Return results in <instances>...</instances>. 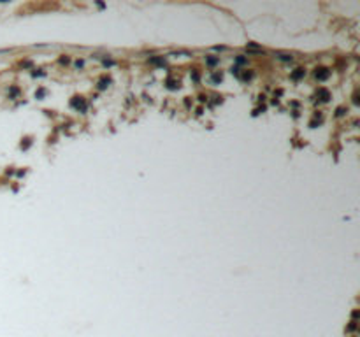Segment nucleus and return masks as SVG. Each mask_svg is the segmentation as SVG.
<instances>
[{
    "instance_id": "obj_1",
    "label": "nucleus",
    "mask_w": 360,
    "mask_h": 337,
    "mask_svg": "<svg viewBox=\"0 0 360 337\" xmlns=\"http://www.w3.org/2000/svg\"><path fill=\"white\" fill-rule=\"evenodd\" d=\"M329 75V72L325 70V69H320V72H316V77H320V79H325Z\"/></svg>"
},
{
    "instance_id": "obj_2",
    "label": "nucleus",
    "mask_w": 360,
    "mask_h": 337,
    "mask_svg": "<svg viewBox=\"0 0 360 337\" xmlns=\"http://www.w3.org/2000/svg\"><path fill=\"white\" fill-rule=\"evenodd\" d=\"M304 74V70H302V69H297V72H295V74H294V77H295V79H297V77H300V75H302Z\"/></svg>"
}]
</instances>
